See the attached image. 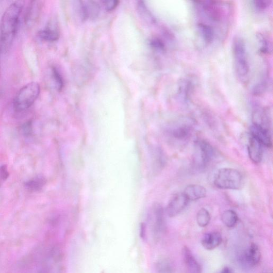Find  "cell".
Wrapping results in <instances>:
<instances>
[{
    "label": "cell",
    "mask_w": 273,
    "mask_h": 273,
    "mask_svg": "<svg viewBox=\"0 0 273 273\" xmlns=\"http://www.w3.org/2000/svg\"><path fill=\"white\" fill-rule=\"evenodd\" d=\"M193 3L196 22L211 27L217 33L218 31H227L231 16L229 5L219 2H194Z\"/></svg>",
    "instance_id": "6da1fadb"
},
{
    "label": "cell",
    "mask_w": 273,
    "mask_h": 273,
    "mask_svg": "<svg viewBox=\"0 0 273 273\" xmlns=\"http://www.w3.org/2000/svg\"><path fill=\"white\" fill-rule=\"evenodd\" d=\"M23 5L15 2L5 11L0 23V45L6 50L13 43L16 36Z\"/></svg>",
    "instance_id": "7a4b0ae2"
},
{
    "label": "cell",
    "mask_w": 273,
    "mask_h": 273,
    "mask_svg": "<svg viewBox=\"0 0 273 273\" xmlns=\"http://www.w3.org/2000/svg\"><path fill=\"white\" fill-rule=\"evenodd\" d=\"M233 54L236 76L243 83L246 82L250 72L246 47L244 40L236 37L233 43Z\"/></svg>",
    "instance_id": "3957f363"
},
{
    "label": "cell",
    "mask_w": 273,
    "mask_h": 273,
    "mask_svg": "<svg viewBox=\"0 0 273 273\" xmlns=\"http://www.w3.org/2000/svg\"><path fill=\"white\" fill-rule=\"evenodd\" d=\"M41 88L37 82H32L18 92L14 101L15 110L19 112L29 109L39 96Z\"/></svg>",
    "instance_id": "277c9868"
},
{
    "label": "cell",
    "mask_w": 273,
    "mask_h": 273,
    "mask_svg": "<svg viewBox=\"0 0 273 273\" xmlns=\"http://www.w3.org/2000/svg\"><path fill=\"white\" fill-rule=\"evenodd\" d=\"M243 183V177L238 170L233 168H222L216 173L214 184L222 189H240Z\"/></svg>",
    "instance_id": "5b68a950"
},
{
    "label": "cell",
    "mask_w": 273,
    "mask_h": 273,
    "mask_svg": "<svg viewBox=\"0 0 273 273\" xmlns=\"http://www.w3.org/2000/svg\"><path fill=\"white\" fill-rule=\"evenodd\" d=\"M214 148L204 140L195 142L193 154V161L196 169H203L210 163L215 156Z\"/></svg>",
    "instance_id": "8992f818"
},
{
    "label": "cell",
    "mask_w": 273,
    "mask_h": 273,
    "mask_svg": "<svg viewBox=\"0 0 273 273\" xmlns=\"http://www.w3.org/2000/svg\"><path fill=\"white\" fill-rule=\"evenodd\" d=\"M261 259L259 246L254 243L249 245L239 256V260L243 266L252 268L258 265Z\"/></svg>",
    "instance_id": "52a82bcc"
},
{
    "label": "cell",
    "mask_w": 273,
    "mask_h": 273,
    "mask_svg": "<svg viewBox=\"0 0 273 273\" xmlns=\"http://www.w3.org/2000/svg\"><path fill=\"white\" fill-rule=\"evenodd\" d=\"M188 201L183 193L174 195L170 199L166 209L168 215L170 217H173L180 214L187 206Z\"/></svg>",
    "instance_id": "ba28073f"
},
{
    "label": "cell",
    "mask_w": 273,
    "mask_h": 273,
    "mask_svg": "<svg viewBox=\"0 0 273 273\" xmlns=\"http://www.w3.org/2000/svg\"><path fill=\"white\" fill-rule=\"evenodd\" d=\"M153 232L154 239L159 241L165 230L164 213L163 208L157 205L154 209Z\"/></svg>",
    "instance_id": "9c48e42d"
},
{
    "label": "cell",
    "mask_w": 273,
    "mask_h": 273,
    "mask_svg": "<svg viewBox=\"0 0 273 273\" xmlns=\"http://www.w3.org/2000/svg\"><path fill=\"white\" fill-rule=\"evenodd\" d=\"M251 135L263 146L271 147L272 140L269 129L253 124L251 127Z\"/></svg>",
    "instance_id": "30bf717a"
},
{
    "label": "cell",
    "mask_w": 273,
    "mask_h": 273,
    "mask_svg": "<svg viewBox=\"0 0 273 273\" xmlns=\"http://www.w3.org/2000/svg\"><path fill=\"white\" fill-rule=\"evenodd\" d=\"M79 13L83 20L94 18L98 16L100 7L94 2H80Z\"/></svg>",
    "instance_id": "8fae6325"
},
{
    "label": "cell",
    "mask_w": 273,
    "mask_h": 273,
    "mask_svg": "<svg viewBox=\"0 0 273 273\" xmlns=\"http://www.w3.org/2000/svg\"><path fill=\"white\" fill-rule=\"evenodd\" d=\"M247 152L249 158L254 163H259L262 160L263 156V145L251 135L248 140Z\"/></svg>",
    "instance_id": "7c38bea8"
},
{
    "label": "cell",
    "mask_w": 273,
    "mask_h": 273,
    "mask_svg": "<svg viewBox=\"0 0 273 273\" xmlns=\"http://www.w3.org/2000/svg\"><path fill=\"white\" fill-rule=\"evenodd\" d=\"M191 125L187 123L178 124L169 130V135L177 140L185 141L191 137L192 132Z\"/></svg>",
    "instance_id": "4fadbf2b"
},
{
    "label": "cell",
    "mask_w": 273,
    "mask_h": 273,
    "mask_svg": "<svg viewBox=\"0 0 273 273\" xmlns=\"http://www.w3.org/2000/svg\"><path fill=\"white\" fill-rule=\"evenodd\" d=\"M182 256L187 273H202L201 265L187 246L183 247Z\"/></svg>",
    "instance_id": "5bb4252c"
},
{
    "label": "cell",
    "mask_w": 273,
    "mask_h": 273,
    "mask_svg": "<svg viewBox=\"0 0 273 273\" xmlns=\"http://www.w3.org/2000/svg\"><path fill=\"white\" fill-rule=\"evenodd\" d=\"M222 242L221 234L218 232H212L204 235L201 240V244L208 251L214 250Z\"/></svg>",
    "instance_id": "9a60e30c"
},
{
    "label": "cell",
    "mask_w": 273,
    "mask_h": 273,
    "mask_svg": "<svg viewBox=\"0 0 273 273\" xmlns=\"http://www.w3.org/2000/svg\"><path fill=\"white\" fill-rule=\"evenodd\" d=\"M183 193L188 201H195L206 197L207 190L203 186L193 184L187 186Z\"/></svg>",
    "instance_id": "2e32d148"
},
{
    "label": "cell",
    "mask_w": 273,
    "mask_h": 273,
    "mask_svg": "<svg viewBox=\"0 0 273 273\" xmlns=\"http://www.w3.org/2000/svg\"><path fill=\"white\" fill-rule=\"evenodd\" d=\"M157 273H176V269L172 261L168 257L160 258L156 263Z\"/></svg>",
    "instance_id": "e0dca14e"
},
{
    "label": "cell",
    "mask_w": 273,
    "mask_h": 273,
    "mask_svg": "<svg viewBox=\"0 0 273 273\" xmlns=\"http://www.w3.org/2000/svg\"><path fill=\"white\" fill-rule=\"evenodd\" d=\"M192 81L185 79L182 82L179 90V97L186 103L188 101L192 90H193V82Z\"/></svg>",
    "instance_id": "ac0fdd59"
},
{
    "label": "cell",
    "mask_w": 273,
    "mask_h": 273,
    "mask_svg": "<svg viewBox=\"0 0 273 273\" xmlns=\"http://www.w3.org/2000/svg\"><path fill=\"white\" fill-rule=\"evenodd\" d=\"M238 216L234 210H228L225 211L221 215V220L223 224L229 228H233L238 221Z\"/></svg>",
    "instance_id": "d6986e66"
},
{
    "label": "cell",
    "mask_w": 273,
    "mask_h": 273,
    "mask_svg": "<svg viewBox=\"0 0 273 273\" xmlns=\"http://www.w3.org/2000/svg\"><path fill=\"white\" fill-rule=\"evenodd\" d=\"M39 37L42 40L48 42H55L59 38V32L51 27L40 31L38 33Z\"/></svg>",
    "instance_id": "ffe728a7"
},
{
    "label": "cell",
    "mask_w": 273,
    "mask_h": 273,
    "mask_svg": "<svg viewBox=\"0 0 273 273\" xmlns=\"http://www.w3.org/2000/svg\"><path fill=\"white\" fill-rule=\"evenodd\" d=\"M257 40L259 52L264 55H269L271 53V44L269 40L262 34L257 35Z\"/></svg>",
    "instance_id": "44dd1931"
},
{
    "label": "cell",
    "mask_w": 273,
    "mask_h": 273,
    "mask_svg": "<svg viewBox=\"0 0 273 273\" xmlns=\"http://www.w3.org/2000/svg\"><path fill=\"white\" fill-rule=\"evenodd\" d=\"M211 216L209 211L205 208L201 209L196 215V221L201 228H206L210 223Z\"/></svg>",
    "instance_id": "7402d4cb"
},
{
    "label": "cell",
    "mask_w": 273,
    "mask_h": 273,
    "mask_svg": "<svg viewBox=\"0 0 273 273\" xmlns=\"http://www.w3.org/2000/svg\"><path fill=\"white\" fill-rule=\"evenodd\" d=\"M40 7L37 2H34L30 6L27 15L26 17V21L31 23L37 19L39 15Z\"/></svg>",
    "instance_id": "603a6c76"
},
{
    "label": "cell",
    "mask_w": 273,
    "mask_h": 273,
    "mask_svg": "<svg viewBox=\"0 0 273 273\" xmlns=\"http://www.w3.org/2000/svg\"><path fill=\"white\" fill-rule=\"evenodd\" d=\"M45 180L43 177H36L26 183L28 189L33 191H38L45 184Z\"/></svg>",
    "instance_id": "cb8c5ba5"
},
{
    "label": "cell",
    "mask_w": 273,
    "mask_h": 273,
    "mask_svg": "<svg viewBox=\"0 0 273 273\" xmlns=\"http://www.w3.org/2000/svg\"><path fill=\"white\" fill-rule=\"evenodd\" d=\"M137 6L139 14L141 17L147 22L152 23L155 22V19L152 16L143 2H139Z\"/></svg>",
    "instance_id": "d4e9b609"
},
{
    "label": "cell",
    "mask_w": 273,
    "mask_h": 273,
    "mask_svg": "<svg viewBox=\"0 0 273 273\" xmlns=\"http://www.w3.org/2000/svg\"><path fill=\"white\" fill-rule=\"evenodd\" d=\"M52 76L57 90L59 91H61L64 86V80L58 69L55 67H52Z\"/></svg>",
    "instance_id": "484cf974"
},
{
    "label": "cell",
    "mask_w": 273,
    "mask_h": 273,
    "mask_svg": "<svg viewBox=\"0 0 273 273\" xmlns=\"http://www.w3.org/2000/svg\"><path fill=\"white\" fill-rule=\"evenodd\" d=\"M150 45L152 48L158 52L164 53L166 51V45L161 39L156 37L151 39Z\"/></svg>",
    "instance_id": "4316f807"
},
{
    "label": "cell",
    "mask_w": 273,
    "mask_h": 273,
    "mask_svg": "<svg viewBox=\"0 0 273 273\" xmlns=\"http://www.w3.org/2000/svg\"><path fill=\"white\" fill-rule=\"evenodd\" d=\"M254 9L258 12H262L267 10L271 3L270 1H253L252 2Z\"/></svg>",
    "instance_id": "83f0119b"
},
{
    "label": "cell",
    "mask_w": 273,
    "mask_h": 273,
    "mask_svg": "<svg viewBox=\"0 0 273 273\" xmlns=\"http://www.w3.org/2000/svg\"><path fill=\"white\" fill-rule=\"evenodd\" d=\"M103 3L106 10L108 11H112L117 7L120 2L115 1V0H111V1H105L103 2Z\"/></svg>",
    "instance_id": "f1b7e54d"
},
{
    "label": "cell",
    "mask_w": 273,
    "mask_h": 273,
    "mask_svg": "<svg viewBox=\"0 0 273 273\" xmlns=\"http://www.w3.org/2000/svg\"><path fill=\"white\" fill-rule=\"evenodd\" d=\"M22 131L23 134L27 136L31 134L32 131V123L31 121H29L22 126Z\"/></svg>",
    "instance_id": "f546056e"
},
{
    "label": "cell",
    "mask_w": 273,
    "mask_h": 273,
    "mask_svg": "<svg viewBox=\"0 0 273 273\" xmlns=\"http://www.w3.org/2000/svg\"><path fill=\"white\" fill-rule=\"evenodd\" d=\"M53 266L50 264L49 261L46 264H45L43 268L39 271L38 273H55L54 272Z\"/></svg>",
    "instance_id": "4dcf8cb0"
},
{
    "label": "cell",
    "mask_w": 273,
    "mask_h": 273,
    "mask_svg": "<svg viewBox=\"0 0 273 273\" xmlns=\"http://www.w3.org/2000/svg\"><path fill=\"white\" fill-rule=\"evenodd\" d=\"M9 177V172L6 165H3L0 167V178L3 180H6Z\"/></svg>",
    "instance_id": "1f68e13d"
},
{
    "label": "cell",
    "mask_w": 273,
    "mask_h": 273,
    "mask_svg": "<svg viewBox=\"0 0 273 273\" xmlns=\"http://www.w3.org/2000/svg\"><path fill=\"white\" fill-rule=\"evenodd\" d=\"M140 235L142 237V238H144L145 236V233H146V227L144 224H142L141 225V228H140Z\"/></svg>",
    "instance_id": "d6a6232c"
},
{
    "label": "cell",
    "mask_w": 273,
    "mask_h": 273,
    "mask_svg": "<svg viewBox=\"0 0 273 273\" xmlns=\"http://www.w3.org/2000/svg\"><path fill=\"white\" fill-rule=\"evenodd\" d=\"M220 273H234L232 269L229 267H224Z\"/></svg>",
    "instance_id": "836d02e7"
}]
</instances>
